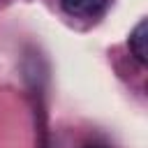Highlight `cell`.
I'll list each match as a JSON object with an SVG mask.
<instances>
[{
    "label": "cell",
    "instance_id": "3",
    "mask_svg": "<svg viewBox=\"0 0 148 148\" xmlns=\"http://www.w3.org/2000/svg\"><path fill=\"white\" fill-rule=\"evenodd\" d=\"M90 148H102V146H90Z\"/></svg>",
    "mask_w": 148,
    "mask_h": 148
},
{
    "label": "cell",
    "instance_id": "2",
    "mask_svg": "<svg viewBox=\"0 0 148 148\" xmlns=\"http://www.w3.org/2000/svg\"><path fill=\"white\" fill-rule=\"evenodd\" d=\"M130 51H132V56L141 65L148 62V21L146 18H141L136 23V28L132 30V35H130Z\"/></svg>",
    "mask_w": 148,
    "mask_h": 148
},
{
    "label": "cell",
    "instance_id": "1",
    "mask_svg": "<svg viewBox=\"0 0 148 148\" xmlns=\"http://www.w3.org/2000/svg\"><path fill=\"white\" fill-rule=\"evenodd\" d=\"M60 5L69 16L92 18V16L102 14V9L106 7V0H60Z\"/></svg>",
    "mask_w": 148,
    "mask_h": 148
}]
</instances>
